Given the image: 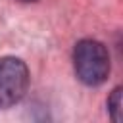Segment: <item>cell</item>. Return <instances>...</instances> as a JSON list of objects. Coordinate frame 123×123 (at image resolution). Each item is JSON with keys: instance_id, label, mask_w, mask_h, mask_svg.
Returning <instances> with one entry per match:
<instances>
[{"instance_id": "obj_3", "label": "cell", "mask_w": 123, "mask_h": 123, "mask_svg": "<svg viewBox=\"0 0 123 123\" xmlns=\"http://www.w3.org/2000/svg\"><path fill=\"white\" fill-rule=\"evenodd\" d=\"M108 111L113 121H121V86H115L108 98Z\"/></svg>"}, {"instance_id": "obj_4", "label": "cell", "mask_w": 123, "mask_h": 123, "mask_svg": "<svg viewBox=\"0 0 123 123\" xmlns=\"http://www.w3.org/2000/svg\"><path fill=\"white\" fill-rule=\"evenodd\" d=\"M19 2H37V0H19Z\"/></svg>"}, {"instance_id": "obj_2", "label": "cell", "mask_w": 123, "mask_h": 123, "mask_svg": "<svg viewBox=\"0 0 123 123\" xmlns=\"http://www.w3.org/2000/svg\"><path fill=\"white\" fill-rule=\"evenodd\" d=\"M29 69L15 56L0 58V110L15 106L27 92Z\"/></svg>"}, {"instance_id": "obj_1", "label": "cell", "mask_w": 123, "mask_h": 123, "mask_svg": "<svg viewBox=\"0 0 123 123\" xmlns=\"http://www.w3.org/2000/svg\"><path fill=\"white\" fill-rule=\"evenodd\" d=\"M73 67L81 83L88 86H98L110 75V54L102 42L83 38L75 44Z\"/></svg>"}]
</instances>
